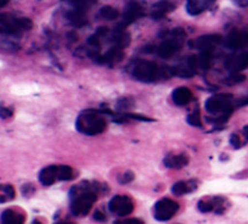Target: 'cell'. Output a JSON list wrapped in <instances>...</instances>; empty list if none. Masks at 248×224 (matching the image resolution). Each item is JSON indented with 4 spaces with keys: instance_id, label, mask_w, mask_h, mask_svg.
Listing matches in <instances>:
<instances>
[{
    "instance_id": "obj_27",
    "label": "cell",
    "mask_w": 248,
    "mask_h": 224,
    "mask_svg": "<svg viewBox=\"0 0 248 224\" xmlns=\"http://www.w3.org/2000/svg\"><path fill=\"white\" fill-rule=\"evenodd\" d=\"M133 179H134V175H133L132 172H127L118 178V182L121 183V184H127V183L132 182Z\"/></svg>"
},
{
    "instance_id": "obj_15",
    "label": "cell",
    "mask_w": 248,
    "mask_h": 224,
    "mask_svg": "<svg viewBox=\"0 0 248 224\" xmlns=\"http://www.w3.org/2000/svg\"><path fill=\"white\" fill-rule=\"evenodd\" d=\"M39 180L43 185L54 184L56 180H59V176H57V166H49L45 167L44 170L39 173Z\"/></svg>"
},
{
    "instance_id": "obj_13",
    "label": "cell",
    "mask_w": 248,
    "mask_h": 224,
    "mask_svg": "<svg viewBox=\"0 0 248 224\" xmlns=\"http://www.w3.org/2000/svg\"><path fill=\"white\" fill-rule=\"evenodd\" d=\"M216 0H189L187 1V13L192 16L200 15L201 13H203L208 6H211Z\"/></svg>"
},
{
    "instance_id": "obj_3",
    "label": "cell",
    "mask_w": 248,
    "mask_h": 224,
    "mask_svg": "<svg viewBox=\"0 0 248 224\" xmlns=\"http://www.w3.org/2000/svg\"><path fill=\"white\" fill-rule=\"evenodd\" d=\"M72 190L76 192V194H72L73 201L71 205V211L75 216H85L89 213L93 205L96 201V192L85 185H82L80 188H73Z\"/></svg>"
},
{
    "instance_id": "obj_23",
    "label": "cell",
    "mask_w": 248,
    "mask_h": 224,
    "mask_svg": "<svg viewBox=\"0 0 248 224\" xmlns=\"http://www.w3.org/2000/svg\"><path fill=\"white\" fill-rule=\"evenodd\" d=\"M59 180H70L73 178V171L68 166H57Z\"/></svg>"
},
{
    "instance_id": "obj_5",
    "label": "cell",
    "mask_w": 248,
    "mask_h": 224,
    "mask_svg": "<svg viewBox=\"0 0 248 224\" xmlns=\"http://www.w3.org/2000/svg\"><path fill=\"white\" fill-rule=\"evenodd\" d=\"M32 21L28 18H15L9 15H0V34H15L20 31L31 30Z\"/></svg>"
},
{
    "instance_id": "obj_11",
    "label": "cell",
    "mask_w": 248,
    "mask_h": 224,
    "mask_svg": "<svg viewBox=\"0 0 248 224\" xmlns=\"http://www.w3.org/2000/svg\"><path fill=\"white\" fill-rule=\"evenodd\" d=\"M225 66L231 72H241L248 67V52H242V54L232 56L226 61Z\"/></svg>"
},
{
    "instance_id": "obj_26",
    "label": "cell",
    "mask_w": 248,
    "mask_h": 224,
    "mask_svg": "<svg viewBox=\"0 0 248 224\" xmlns=\"http://www.w3.org/2000/svg\"><path fill=\"white\" fill-rule=\"evenodd\" d=\"M187 122H189V125L194 126V127H202V120L199 110H196L195 112H192L191 115H189Z\"/></svg>"
},
{
    "instance_id": "obj_4",
    "label": "cell",
    "mask_w": 248,
    "mask_h": 224,
    "mask_svg": "<svg viewBox=\"0 0 248 224\" xmlns=\"http://www.w3.org/2000/svg\"><path fill=\"white\" fill-rule=\"evenodd\" d=\"M231 100H232V95H217V96L209 97L206 104H204V107H206L207 112H209V113H216V115L229 117L232 113L233 110V105Z\"/></svg>"
},
{
    "instance_id": "obj_6",
    "label": "cell",
    "mask_w": 248,
    "mask_h": 224,
    "mask_svg": "<svg viewBox=\"0 0 248 224\" xmlns=\"http://www.w3.org/2000/svg\"><path fill=\"white\" fill-rule=\"evenodd\" d=\"M171 35H173V37L164 40V42L157 48V54H158V56H161V58L168 59L180 50L181 42H183L181 38H183L184 35V31L178 28V30H175L174 32H171Z\"/></svg>"
},
{
    "instance_id": "obj_9",
    "label": "cell",
    "mask_w": 248,
    "mask_h": 224,
    "mask_svg": "<svg viewBox=\"0 0 248 224\" xmlns=\"http://www.w3.org/2000/svg\"><path fill=\"white\" fill-rule=\"evenodd\" d=\"M221 39L223 38L219 34H207L197 38L194 43H191V45L196 49L201 50V51H211L216 45H218L221 42Z\"/></svg>"
},
{
    "instance_id": "obj_21",
    "label": "cell",
    "mask_w": 248,
    "mask_h": 224,
    "mask_svg": "<svg viewBox=\"0 0 248 224\" xmlns=\"http://www.w3.org/2000/svg\"><path fill=\"white\" fill-rule=\"evenodd\" d=\"M68 20L72 25L80 26L85 25L87 23V17H85V14H84V9H79V8H76L75 10L68 13Z\"/></svg>"
},
{
    "instance_id": "obj_32",
    "label": "cell",
    "mask_w": 248,
    "mask_h": 224,
    "mask_svg": "<svg viewBox=\"0 0 248 224\" xmlns=\"http://www.w3.org/2000/svg\"><path fill=\"white\" fill-rule=\"evenodd\" d=\"M102 37H100L99 34H97V33H95L94 35H92V37L89 38V39H88V44H90V45H99L100 44V39H101Z\"/></svg>"
},
{
    "instance_id": "obj_22",
    "label": "cell",
    "mask_w": 248,
    "mask_h": 224,
    "mask_svg": "<svg viewBox=\"0 0 248 224\" xmlns=\"http://www.w3.org/2000/svg\"><path fill=\"white\" fill-rule=\"evenodd\" d=\"M15 189L10 184H0V204L11 201L15 197Z\"/></svg>"
},
{
    "instance_id": "obj_30",
    "label": "cell",
    "mask_w": 248,
    "mask_h": 224,
    "mask_svg": "<svg viewBox=\"0 0 248 224\" xmlns=\"http://www.w3.org/2000/svg\"><path fill=\"white\" fill-rule=\"evenodd\" d=\"M242 80H245V76L240 75V73H238V72H233V75L229 77L228 83H229V84H233V83L242 82Z\"/></svg>"
},
{
    "instance_id": "obj_8",
    "label": "cell",
    "mask_w": 248,
    "mask_h": 224,
    "mask_svg": "<svg viewBox=\"0 0 248 224\" xmlns=\"http://www.w3.org/2000/svg\"><path fill=\"white\" fill-rule=\"evenodd\" d=\"M108 208L112 213L124 217L132 213L133 209H134V204H133V201L128 196L117 195V196L111 199L108 204Z\"/></svg>"
},
{
    "instance_id": "obj_33",
    "label": "cell",
    "mask_w": 248,
    "mask_h": 224,
    "mask_svg": "<svg viewBox=\"0 0 248 224\" xmlns=\"http://www.w3.org/2000/svg\"><path fill=\"white\" fill-rule=\"evenodd\" d=\"M230 143H231V145H232L233 147H240V146H241V140H240V137H238V135H236V134L231 135Z\"/></svg>"
},
{
    "instance_id": "obj_34",
    "label": "cell",
    "mask_w": 248,
    "mask_h": 224,
    "mask_svg": "<svg viewBox=\"0 0 248 224\" xmlns=\"http://www.w3.org/2000/svg\"><path fill=\"white\" fill-rule=\"evenodd\" d=\"M94 218L97 219V221H105V219H106V217H105V214H102L100 211H95Z\"/></svg>"
},
{
    "instance_id": "obj_19",
    "label": "cell",
    "mask_w": 248,
    "mask_h": 224,
    "mask_svg": "<svg viewBox=\"0 0 248 224\" xmlns=\"http://www.w3.org/2000/svg\"><path fill=\"white\" fill-rule=\"evenodd\" d=\"M171 10H174L173 4L167 1V0H164V1H159V3H157L156 5L154 6L151 16L155 20H159V18L164 17L168 13H170Z\"/></svg>"
},
{
    "instance_id": "obj_2",
    "label": "cell",
    "mask_w": 248,
    "mask_h": 224,
    "mask_svg": "<svg viewBox=\"0 0 248 224\" xmlns=\"http://www.w3.org/2000/svg\"><path fill=\"white\" fill-rule=\"evenodd\" d=\"M76 127L80 133L87 135L101 134L106 129V120L100 111L88 110L80 113L77 118Z\"/></svg>"
},
{
    "instance_id": "obj_35",
    "label": "cell",
    "mask_w": 248,
    "mask_h": 224,
    "mask_svg": "<svg viewBox=\"0 0 248 224\" xmlns=\"http://www.w3.org/2000/svg\"><path fill=\"white\" fill-rule=\"evenodd\" d=\"M248 104V99H242V100H238V101H236V106L240 107V106H245V105Z\"/></svg>"
},
{
    "instance_id": "obj_36",
    "label": "cell",
    "mask_w": 248,
    "mask_h": 224,
    "mask_svg": "<svg viewBox=\"0 0 248 224\" xmlns=\"http://www.w3.org/2000/svg\"><path fill=\"white\" fill-rule=\"evenodd\" d=\"M243 134H245L246 139L248 140V126H246V127L243 128Z\"/></svg>"
},
{
    "instance_id": "obj_20",
    "label": "cell",
    "mask_w": 248,
    "mask_h": 224,
    "mask_svg": "<svg viewBox=\"0 0 248 224\" xmlns=\"http://www.w3.org/2000/svg\"><path fill=\"white\" fill-rule=\"evenodd\" d=\"M1 222L4 223H22L25 222V216L15 209H6L1 214Z\"/></svg>"
},
{
    "instance_id": "obj_18",
    "label": "cell",
    "mask_w": 248,
    "mask_h": 224,
    "mask_svg": "<svg viewBox=\"0 0 248 224\" xmlns=\"http://www.w3.org/2000/svg\"><path fill=\"white\" fill-rule=\"evenodd\" d=\"M123 58V52H122L121 48H112L111 50L106 52L102 56H99L97 58V61L101 64H116L119 63Z\"/></svg>"
},
{
    "instance_id": "obj_1",
    "label": "cell",
    "mask_w": 248,
    "mask_h": 224,
    "mask_svg": "<svg viewBox=\"0 0 248 224\" xmlns=\"http://www.w3.org/2000/svg\"><path fill=\"white\" fill-rule=\"evenodd\" d=\"M171 75L173 68L169 70L168 67H162L151 61H138L133 68V77L140 82H155L162 78H168Z\"/></svg>"
},
{
    "instance_id": "obj_7",
    "label": "cell",
    "mask_w": 248,
    "mask_h": 224,
    "mask_svg": "<svg viewBox=\"0 0 248 224\" xmlns=\"http://www.w3.org/2000/svg\"><path fill=\"white\" fill-rule=\"evenodd\" d=\"M179 205L170 199H162L155 205V218L159 222L169 221L178 212Z\"/></svg>"
},
{
    "instance_id": "obj_17",
    "label": "cell",
    "mask_w": 248,
    "mask_h": 224,
    "mask_svg": "<svg viewBox=\"0 0 248 224\" xmlns=\"http://www.w3.org/2000/svg\"><path fill=\"white\" fill-rule=\"evenodd\" d=\"M112 40H113V43L116 44V47L121 48V49H123V48H125L129 44L130 37L129 34H127V33L124 32V26L119 25L118 27L114 30L113 35H112Z\"/></svg>"
},
{
    "instance_id": "obj_28",
    "label": "cell",
    "mask_w": 248,
    "mask_h": 224,
    "mask_svg": "<svg viewBox=\"0 0 248 224\" xmlns=\"http://www.w3.org/2000/svg\"><path fill=\"white\" fill-rule=\"evenodd\" d=\"M199 208H200V211H202V212H211L214 209V205L212 204V202L201 201L199 204Z\"/></svg>"
},
{
    "instance_id": "obj_29",
    "label": "cell",
    "mask_w": 248,
    "mask_h": 224,
    "mask_svg": "<svg viewBox=\"0 0 248 224\" xmlns=\"http://www.w3.org/2000/svg\"><path fill=\"white\" fill-rule=\"evenodd\" d=\"M66 1H68V3L73 4V5L76 6V8H79V9H84L85 6L88 5V4L92 1V0H66Z\"/></svg>"
},
{
    "instance_id": "obj_24",
    "label": "cell",
    "mask_w": 248,
    "mask_h": 224,
    "mask_svg": "<svg viewBox=\"0 0 248 224\" xmlns=\"http://www.w3.org/2000/svg\"><path fill=\"white\" fill-rule=\"evenodd\" d=\"M190 190H191V188L189 187V183L186 182H178L173 185V188H171V192H173V194L176 195V196H181V195L189 192Z\"/></svg>"
},
{
    "instance_id": "obj_16",
    "label": "cell",
    "mask_w": 248,
    "mask_h": 224,
    "mask_svg": "<svg viewBox=\"0 0 248 224\" xmlns=\"http://www.w3.org/2000/svg\"><path fill=\"white\" fill-rule=\"evenodd\" d=\"M189 163V159L185 155H169L164 159V164L168 168H174V170H179L183 168L186 164Z\"/></svg>"
},
{
    "instance_id": "obj_37",
    "label": "cell",
    "mask_w": 248,
    "mask_h": 224,
    "mask_svg": "<svg viewBox=\"0 0 248 224\" xmlns=\"http://www.w3.org/2000/svg\"><path fill=\"white\" fill-rule=\"evenodd\" d=\"M8 3H9V0H0V8L5 6Z\"/></svg>"
},
{
    "instance_id": "obj_10",
    "label": "cell",
    "mask_w": 248,
    "mask_h": 224,
    "mask_svg": "<svg viewBox=\"0 0 248 224\" xmlns=\"http://www.w3.org/2000/svg\"><path fill=\"white\" fill-rule=\"evenodd\" d=\"M142 15V8L139 3L137 1H130L127 5L125 10H124L123 14V23L122 26H128L130 23L135 22L139 17H141Z\"/></svg>"
},
{
    "instance_id": "obj_14",
    "label": "cell",
    "mask_w": 248,
    "mask_h": 224,
    "mask_svg": "<svg viewBox=\"0 0 248 224\" xmlns=\"http://www.w3.org/2000/svg\"><path fill=\"white\" fill-rule=\"evenodd\" d=\"M171 99H173L174 104L178 106H185L192 100V93L187 88H176L171 94Z\"/></svg>"
},
{
    "instance_id": "obj_12",
    "label": "cell",
    "mask_w": 248,
    "mask_h": 224,
    "mask_svg": "<svg viewBox=\"0 0 248 224\" xmlns=\"http://www.w3.org/2000/svg\"><path fill=\"white\" fill-rule=\"evenodd\" d=\"M248 43V33L246 32H232L225 40L226 47L231 49H240Z\"/></svg>"
},
{
    "instance_id": "obj_31",
    "label": "cell",
    "mask_w": 248,
    "mask_h": 224,
    "mask_svg": "<svg viewBox=\"0 0 248 224\" xmlns=\"http://www.w3.org/2000/svg\"><path fill=\"white\" fill-rule=\"evenodd\" d=\"M13 116V110L5 106H0V117L1 118H9Z\"/></svg>"
},
{
    "instance_id": "obj_25",
    "label": "cell",
    "mask_w": 248,
    "mask_h": 224,
    "mask_svg": "<svg viewBox=\"0 0 248 224\" xmlns=\"http://www.w3.org/2000/svg\"><path fill=\"white\" fill-rule=\"evenodd\" d=\"M100 14H101V16L104 18H106V20H116L117 17H118V11L116 10L114 8H112V6H104V8L100 10Z\"/></svg>"
}]
</instances>
